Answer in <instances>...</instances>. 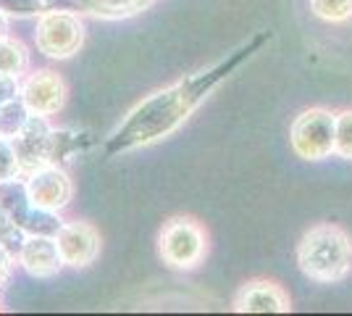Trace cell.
Instances as JSON below:
<instances>
[{
    "label": "cell",
    "mask_w": 352,
    "mask_h": 316,
    "mask_svg": "<svg viewBox=\"0 0 352 316\" xmlns=\"http://www.w3.org/2000/svg\"><path fill=\"white\" fill-rule=\"evenodd\" d=\"M268 40H271L268 32H258L255 37H250L248 43L234 48L226 59L216 61L213 66L200 69V72H195V74L176 82L171 87L150 95L126 116V121L118 127L116 132L108 137V143H105L108 156L134 151V148H142V145H150L161 137L171 135L176 127L184 124L192 111L206 101L208 92L216 90L226 76L236 72L245 61L252 59Z\"/></svg>",
    "instance_id": "obj_1"
},
{
    "label": "cell",
    "mask_w": 352,
    "mask_h": 316,
    "mask_svg": "<svg viewBox=\"0 0 352 316\" xmlns=\"http://www.w3.org/2000/svg\"><path fill=\"white\" fill-rule=\"evenodd\" d=\"M300 271L321 285L342 282L352 274V238L334 224H318L297 245Z\"/></svg>",
    "instance_id": "obj_2"
},
{
    "label": "cell",
    "mask_w": 352,
    "mask_h": 316,
    "mask_svg": "<svg viewBox=\"0 0 352 316\" xmlns=\"http://www.w3.org/2000/svg\"><path fill=\"white\" fill-rule=\"evenodd\" d=\"M337 116L326 108H308L292 121L289 143L292 151L305 161H323L334 153Z\"/></svg>",
    "instance_id": "obj_3"
},
{
    "label": "cell",
    "mask_w": 352,
    "mask_h": 316,
    "mask_svg": "<svg viewBox=\"0 0 352 316\" xmlns=\"http://www.w3.org/2000/svg\"><path fill=\"white\" fill-rule=\"evenodd\" d=\"M0 209L6 211L24 235H50L56 238L60 229L58 211L37 209L27 193V182L8 180L0 182Z\"/></svg>",
    "instance_id": "obj_4"
},
{
    "label": "cell",
    "mask_w": 352,
    "mask_h": 316,
    "mask_svg": "<svg viewBox=\"0 0 352 316\" xmlns=\"http://www.w3.org/2000/svg\"><path fill=\"white\" fill-rule=\"evenodd\" d=\"M34 43L47 59H69L85 43V27L72 11H50L40 16Z\"/></svg>",
    "instance_id": "obj_5"
},
{
    "label": "cell",
    "mask_w": 352,
    "mask_h": 316,
    "mask_svg": "<svg viewBox=\"0 0 352 316\" xmlns=\"http://www.w3.org/2000/svg\"><path fill=\"white\" fill-rule=\"evenodd\" d=\"M206 253V235L192 219H171L161 232V256L176 269H190Z\"/></svg>",
    "instance_id": "obj_6"
},
{
    "label": "cell",
    "mask_w": 352,
    "mask_h": 316,
    "mask_svg": "<svg viewBox=\"0 0 352 316\" xmlns=\"http://www.w3.org/2000/svg\"><path fill=\"white\" fill-rule=\"evenodd\" d=\"M27 193L37 209L45 211H60L69 206L72 200V180L66 171L56 164H45L43 169L32 171L27 180Z\"/></svg>",
    "instance_id": "obj_7"
},
{
    "label": "cell",
    "mask_w": 352,
    "mask_h": 316,
    "mask_svg": "<svg viewBox=\"0 0 352 316\" xmlns=\"http://www.w3.org/2000/svg\"><path fill=\"white\" fill-rule=\"evenodd\" d=\"M50 124L40 114H30L27 124L21 127V132L14 137V148L19 156V171L32 174L45 164H50L47 158V145H50Z\"/></svg>",
    "instance_id": "obj_8"
},
{
    "label": "cell",
    "mask_w": 352,
    "mask_h": 316,
    "mask_svg": "<svg viewBox=\"0 0 352 316\" xmlns=\"http://www.w3.org/2000/svg\"><path fill=\"white\" fill-rule=\"evenodd\" d=\"M19 98L30 108V114L50 116V114H58L63 108L66 85H63V79L56 72H37L21 85Z\"/></svg>",
    "instance_id": "obj_9"
},
{
    "label": "cell",
    "mask_w": 352,
    "mask_h": 316,
    "mask_svg": "<svg viewBox=\"0 0 352 316\" xmlns=\"http://www.w3.org/2000/svg\"><path fill=\"white\" fill-rule=\"evenodd\" d=\"M56 242H58L63 264H69V266H89L100 253V235L95 232V227L85 224V222L60 224Z\"/></svg>",
    "instance_id": "obj_10"
},
{
    "label": "cell",
    "mask_w": 352,
    "mask_h": 316,
    "mask_svg": "<svg viewBox=\"0 0 352 316\" xmlns=\"http://www.w3.org/2000/svg\"><path fill=\"white\" fill-rule=\"evenodd\" d=\"M19 261L32 277H53L63 266L58 242L50 235H27L19 248Z\"/></svg>",
    "instance_id": "obj_11"
},
{
    "label": "cell",
    "mask_w": 352,
    "mask_h": 316,
    "mask_svg": "<svg viewBox=\"0 0 352 316\" xmlns=\"http://www.w3.org/2000/svg\"><path fill=\"white\" fill-rule=\"evenodd\" d=\"M234 311L239 314H284V311H289V298L274 282H250L236 295Z\"/></svg>",
    "instance_id": "obj_12"
},
{
    "label": "cell",
    "mask_w": 352,
    "mask_h": 316,
    "mask_svg": "<svg viewBox=\"0 0 352 316\" xmlns=\"http://www.w3.org/2000/svg\"><path fill=\"white\" fill-rule=\"evenodd\" d=\"M89 148V137L85 132H76V129H53L50 132V145H47V158L50 164H58V161H69L76 153L87 151Z\"/></svg>",
    "instance_id": "obj_13"
},
{
    "label": "cell",
    "mask_w": 352,
    "mask_h": 316,
    "mask_svg": "<svg viewBox=\"0 0 352 316\" xmlns=\"http://www.w3.org/2000/svg\"><path fill=\"white\" fill-rule=\"evenodd\" d=\"M0 11L6 16L27 19V16H45L50 11H74L72 0H0Z\"/></svg>",
    "instance_id": "obj_14"
},
{
    "label": "cell",
    "mask_w": 352,
    "mask_h": 316,
    "mask_svg": "<svg viewBox=\"0 0 352 316\" xmlns=\"http://www.w3.org/2000/svg\"><path fill=\"white\" fill-rule=\"evenodd\" d=\"M87 11L105 19H121V16H134L145 11L153 0H79Z\"/></svg>",
    "instance_id": "obj_15"
},
{
    "label": "cell",
    "mask_w": 352,
    "mask_h": 316,
    "mask_svg": "<svg viewBox=\"0 0 352 316\" xmlns=\"http://www.w3.org/2000/svg\"><path fill=\"white\" fill-rule=\"evenodd\" d=\"M30 119V108L24 105L21 98H11L6 103H0V137H16L21 132V127Z\"/></svg>",
    "instance_id": "obj_16"
},
{
    "label": "cell",
    "mask_w": 352,
    "mask_h": 316,
    "mask_svg": "<svg viewBox=\"0 0 352 316\" xmlns=\"http://www.w3.org/2000/svg\"><path fill=\"white\" fill-rule=\"evenodd\" d=\"M30 63V53L19 40L3 37L0 40V74L19 76Z\"/></svg>",
    "instance_id": "obj_17"
},
{
    "label": "cell",
    "mask_w": 352,
    "mask_h": 316,
    "mask_svg": "<svg viewBox=\"0 0 352 316\" xmlns=\"http://www.w3.org/2000/svg\"><path fill=\"white\" fill-rule=\"evenodd\" d=\"M310 8L318 19L331 24L352 19V0H310Z\"/></svg>",
    "instance_id": "obj_18"
},
{
    "label": "cell",
    "mask_w": 352,
    "mask_h": 316,
    "mask_svg": "<svg viewBox=\"0 0 352 316\" xmlns=\"http://www.w3.org/2000/svg\"><path fill=\"white\" fill-rule=\"evenodd\" d=\"M334 153L339 158L352 161V111H342L337 116V132H334Z\"/></svg>",
    "instance_id": "obj_19"
},
{
    "label": "cell",
    "mask_w": 352,
    "mask_h": 316,
    "mask_svg": "<svg viewBox=\"0 0 352 316\" xmlns=\"http://www.w3.org/2000/svg\"><path fill=\"white\" fill-rule=\"evenodd\" d=\"M19 174V156L8 137H0V182L16 180Z\"/></svg>",
    "instance_id": "obj_20"
},
{
    "label": "cell",
    "mask_w": 352,
    "mask_h": 316,
    "mask_svg": "<svg viewBox=\"0 0 352 316\" xmlns=\"http://www.w3.org/2000/svg\"><path fill=\"white\" fill-rule=\"evenodd\" d=\"M0 242L6 248H11V251H19L21 242H24V232L11 222V216L3 209H0Z\"/></svg>",
    "instance_id": "obj_21"
},
{
    "label": "cell",
    "mask_w": 352,
    "mask_h": 316,
    "mask_svg": "<svg viewBox=\"0 0 352 316\" xmlns=\"http://www.w3.org/2000/svg\"><path fill=\"white\" fill-rule=\"evenodd\" d=\"M16 92H19V85H16V76L0 74V103H6V101H11V98H16Z\"/></svg>",
    "instance_id": "obj_22"
},
{
    "label": "cell",
    "mask_w": 352,
    "mask_h": 316,
    "mask_svg": "<svg viewBox=\"0 0 352 316\" xmlns=\"http://www.w3.org/2000/svg\"><path fill=\"white\" fill-rule=\"evenodd\" d=\"M14 269V256H11V248H6L0 242V285L8 280V274Z\"/></svg>",
    "instance_id": "obj_23"
},
{
    "label": "cell",
    "mask_w": 352,
    "mask_h": 316,
    "mask_svg": "<svg viewBox=\"0 0 352 316\" xmlns=\"http://www.w3.org/2000/svg\"><path fill=\"white\" fill-rule=\"evenodd\" d=\"M8 37V21H6V14L0 11V40Z\"/></svg>",
    "instance_id": "obj_24"
}]
</instances>
